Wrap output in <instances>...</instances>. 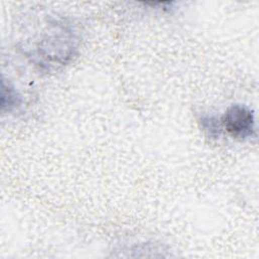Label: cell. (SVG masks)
<instances>
[{"mask_svg": "<svg viewBox=\"0 0 259 259\" xmlns=\"http://www.w3.org/2000/svg\"><path fill=\"white\" fill-rule=\"evenodd\" d=\"M222 127L236 139H249L255 135L256 122L253 112L243 105H233L221 119Z\"/></svg>", "mask_w": 259, "mask_h": 259, "instance_id": "cell-1", "label": "cell"}, {"mask_svg": "<svg viewBox=\"0 0 259 259\" xmlns=\"http://www.w3.org/2000/svg\"><path fill=\"white\" fill-rule=\"evenodd\" d=\"M201 124L203 125V129L210 133L211 136H220L222 130V123L218 119L214 117H202Z\"/></svg>", "mask_w": 259, "mask_h": 259, "instance_id": "cell-2", "label": "cell"}, {"mask_svg": "<svg viewBox=\"0 0 259 259\" xmlns=\"http://www.w3.org/2000/svg\"><path fill=\"white\" fill-rule=\"evenodd\" d=\"M8 99V102L3 104V108L5 109L6 107L9 108V111L15 109L16 107H18L20 105V97H18L15 89L13 88V86H11L9 84V88L6 89V86L3 84V101L4 100H7Z\"/></svg>", "mask_w": 259, "mask_h": 259, "instance_id": "cell-3", "label": "cell"}]
</instances>
